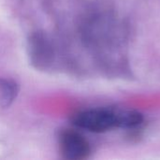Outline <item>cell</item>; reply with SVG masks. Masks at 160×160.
I'll list each match as a JSON object with an SVG mask.
<instances>
[{"instance_id":"obj_4","label":"cell","mask_w":160,"mask_h":160,"mask_svg":"<svg viewBox=\"0 0 160 160\" xmlns=\"http://www.w3.org/2000/svg\"><path fill=\"white\" fill-rule=\"evenodd\" d=\"M18 85L7 79H0V102L3 107H8L16 98Z\"/></svg>"},{"instance_id":"obj_3","label":"cell","mask_w":160,"mask_h":160,"mask_svg":"<svg viewBox=\"0 0 160 160\" xmlns=\"http://www.w3.org/2000/svg\"><path fill=\"white\" fill-rule=\"evenodd\" d=\"M28 52L31 63L39 69L47 68L53 60L52 47L42 32H35L30 36Z\"/></svg>"},{"instance_id":"obj_2","label":"cell","mask_w":160,"mask_h":160,"mask_svg":"<svg viewBox=\"0 0 160 160\" xmlns=\"http://www.w3.org/2000/svg\"><path fill=\"white\" fill-rule=\"evenodd\" d=\"M60 151L65 158L69 160H82L87 158L91 153L90 144L79 132L74 130H63L59 134Z\"/></svg>"},{"instance_id":"obj_1","label":"cell","mask_w":160,"mask_h":160,"mask_svg":"<svg viewBox=\"0 0 160 160\" xmlns=\"http://www.w3.org/2000/svg\"><path fill=\"white\" fill-rule=\"evenodd\" d=\"M142 115L134 111H115L107 108H94L77 112L72 123L79 128L94 132H106L116 128H135L142 125Z\"/></svg>"}]
</instances>
